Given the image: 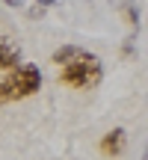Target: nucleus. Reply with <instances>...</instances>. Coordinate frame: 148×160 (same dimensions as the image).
Listing matches in <instances>:
<instances>
[{
	"label": "nucleus",
	"instance_id": "1",
	"mask_svg": "<svg viewBox=\"0 0 148 160\" xmlns=\"http://www.w3.org/2000/svg\"><path fill=\"white\" fill-rule=\"evenodd\" d=\"M53 62L62 65L59 68V80L65 86H74V89H95L104 80V62L95 57V53L83 51L77 45H62L53 51Z\"/></svg>",
	"mask_w": 148,
	"mask_h": 160
},
{
	"label": "nucleus",
	"instance_id": "2",
	"mask_svg": "<svg viewBox=\"0 0 148 160\" xmlns=\"http://www.w3.org/2000/svg\"><path fill=\"white\" fill-rule=\"evenodd\" d=\"M39 89H42V71H39V65L21 62V65H15V68H9V74L0 80V104L30 98V95H36Z\"/></svg>",
	"mask_w": 148,
	"mask_h": 160
},
{
	"label": "nucleus",
	"instance_id": "3",
	"mask_svg": "<svg viewBox=\"0 0 148 160\" xmlns=\"http://www.w3.org/2000/svg\"><path fill=\"white\" fill-rule=\"evenodd\" d=\"M125 148H127V131H125V128H113V131L101 139V151H104L107 157L125 154Z\"/></svg>",
	"mask_w": 148,
	"mask_h": 160
},
{
	"label": "nucleus",
	"instance_id": "4",
	"mask_svg": "<svg viewBox=\"0 0 148 160\" xmlns=\"http://www.w3.org/2000/svg\"><path fill=\"white\" fill-rule=\"evenodd\" d=\"M15 65H21V48L9 39H0V68L9 71Z\"/></svg>",
	"mask_w": 148,
	"mask_h": 160
},
{
	"label": "nucleus",
	"instance_id": "5",
	"mask_svg": "<svg viewBox=\"0 0 148 160\" xmlns=\"http://www.w3.org/2000/svg\"><path fill=\"white\" fill-rule=\"evenodd\" d=\"M110 3L121 12V18L127 21V27L136 33V30H139V6L133 3V0H110Z\"/></svg>",
	"mask_w": 148,
	"mask_h": 160
},
{
	"label": "nucleus",
	"instance_id": "6",
	"mask_svg": "<svg viewBox=\"0 0 148 160\" xmlns=\"http://www.w3.org/2000/svg\"><path fill=\"white\" fill-rule=\"evenodd\" d=\"M45 9H47V6H42V3H36L33 9L27 12V18H33V21H36V18H45Z\"/></svg>",
	"mask_w": 148,
	"mask_h": 160
},
{
	"label": "nucleus",
	"instance_id": "7",
	"mask_svg": "<svg viewBox=\"0 0 148 160\" xmlns=\"http://www.w3.org/2000/svg\"><path fill=\"white\" fill-rule=\"evenodd\" d=\"M121 53H125V57H133V36H131V39H125V45H121Z\"/></svg>",
	"mask_w": 148,
	"mask_h": 160
},
{
	"label": "nucleus",
	"instance_id": "8",
	"mask_svg": "<svg viewBox=\"0 0 148 160\" xmlns=\"http://www.w3.org/2000/svg\"><path fill=\"white\" fill-rule=\"evenodd\" d=\"M3 3H6V6H12V9H21L24 0H3Z\"/></svg>",
	"mask_w": 148,
	"mask_h": 160
},
{
	"label": "nucleus",
	"instance_id": "9",
	"mask_svg": "<svg viewBox=\"0 0 148 160\" xmlns=\"http://www.w3.org/2000/svg\"><path fill=\"white\" fill-rule=\"evenodd\" d=\"M36 3H42V6H53L57 0H36Z\"/></svg>",
	"mask_w": 148,
	"mask_h": 160
},
{
	"label": "nucleus",
	"instance_id": "10",
	"mask_svg": "<svg viewBox=\"0 0 148 160\" xmlns=\"http://www.w3.org/2000/svg\"><path fill=\"white\" fill-rule=\"evenodd\" d=\"M142 160H148V145H145V154H142Z\"/></svg>",
	"mask_w": 148,
	"mask_h": 160
}]
</instances>
